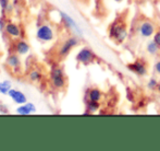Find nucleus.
Instances as JSON below:
<instances>
[{"label": "nucleus", "mask_w": 160, "mask_h": 151, "mask_svg": "<svg viewBox=\"0 0 160 151\" xmlns=\"http://www.w3.org/2000/svg\"><path fill=\"white\" fill-rule=\"evenodd\" d=\"M95 58H96L95 53L91 48L83 47L78 53V55H76V62L82 65H89L95 60Z\"/></svg>", "instance_id": "5"}, {"label": "nucleus", "mask_w": 160, "mask_h": 151, "mask_svg": "<svg viewBox=\"0 0 160 151\" xmlns=\"http://www.w3.org/2000/svg\"><path fill=\"white\" fill-rule=\"evenodd\" d=\"M36 38L39 42L42 43H49L53 40L55 38V31L52 26L49 24H42L36 30Z\"/></svg>", "instance_id": "3"}, {"label": "nucleus", "mask_w": 160, "mask_h": 151, "mask_svg": "<svg viewBox=\"0 0 160 151\" xmlns=\"http://www.w3.org/2000/svg\"><path fill=\"white\" fill-rule=\"evenodd\" d=\"M6 64H7V66H8L9 68L12 69L13 71L19 70L20 67H21V60H20L19 55H18L17 53L9 55V57L7 58Z\"/></svg>", "instance_id": "13"}, {"label": "nucleus", "mask_w": 160, "mask_h": 151, "mask_svg": "<svg viewBox=\"0 0 160 151\" xmlns=\"http://www.w3.org/2000/svg\"><path fill=\"white\" fill-rule=\"evenodd\" d=\"M59 15H60V18H61V21L63 22L64 25L67 26L68 29L73 31L78 36H80V37L83 36V30L81 29V26L76 23V21L71 15L68 14L67 12H63V11H59Z\"/></svg>", "instance_id": "4"}, {"label": "nucleus", "mask_w": 160, "mask_h": 151, "mask_svg": "<svg viewBox=\"0 0 160 151\" xmlns=\"http://www.w3.org/2000/svg\"><path fill=\"white\" fill-rule=\"evenodd\" d=\"M155 70H156V73L160 75V60L159 62H156V65H155Z\"/></svg>", "instance_id": "22"}, {"label": "nucleus", "mask_w": 160, "mask_h": 151, "mask_svg": "<svg viewBox=\"0 0 160 151\" xmlns=\"http://www.w3.org/2000/svg\"><path fill=\"white\" fill-rule=\"evenodd\" d=\"M157 90L160 92V83H158V87H157Z\"/></svg>", "instance_id": "23"}, {"label": "nucleus", "mask_w": 160, "mask_h": 151, "mask_svg": "<svg viewBox=\"0 0 160 151\" xmlns=\"http://www.w3.org/2000/svg\"><path fill=\"white\" fill-rule=\"evenodd\" d=\"M13 48H14V51L18 54V55L24 56V55H28V54L30 53L31 47H30V44H28L26 40H19L14 43Z\"/></svg>", "instance_id": "9"}, {"label": "nucleus", "mask_w": 160, "mask_h": 151, "mask_svg": "<svg viewBox=\"0 0 160 151\" xmlns=\"http://www.w3.org/2000/svg\"><path fill=\"white\" fill-rule=\"evenodd\" d=\"M4 32L7 33V35H9L12 38H19L21 36V29H20V26L15 23H11V22L7 23Z\"/></svg>", "instance_id": "12"}, {"label": "nucleus", "mask_w": 160, "mask_h": 151, "mask_svg": "<svg viewBox=\"0 0 160 151\" xmlns=\"http://www.w3.org/2000/svg\"><path fill=\"white\" fill-rule=\"evenodd\" d=\"M7 22L3 18H0V32H4V29H6Z\"/></svg>", "instance_id": "20"}, {"label": "nucleus", "mask_w": 160, "mask_h": 151, "mask_svg": "<svg viewBox=\"0 0 160 151\" xmlns=\"http://www.w3.org/2000/svg\"><path fill=\"white\" fill-rule=\"evenodd\" d=\"M100 107V104L99 102H95V101H87L86 104V109H87V113H95L99 110Z\"/></svg>", "instance_id": "17"}, {"label": "nucleus", "mask_w": 160, "mask_h": 151, "mask_svg": "<svg viewBox=\"0 0 160 151\" xmlns=\"http://www.w3.org/2000/svg\"><path fill=\"white\" fill-rule=\"evenodd\" d=\"M109 37L117 44L123 43L128 37L127 25L122 20H116L109 28Z\"/></svg>", "instance_id": "1"}, {"label": "nucleus", "mask_w": 160, "mask_h": 151, "mask_svg": "<svg viewBox=\"0 0 160 151\" xmlns=\"http://www.w3.org/2000/svg\"><path fill=\"white\" fill-rule=\"evenodd\" d=\"M50 83L55 89L62 90L67 84L64 71L60 67H52L50 70Z\"/></svg>", "instance_id": "2"}, {"label": "nucleus", "mask_w": 160, "mask_h": 151, "mask_svg": "<svg viewBox=\"0 0 160 151\" xmlns=\"http://www.w3.org/2000/svg\"><path fill=\"white\" fill-rule=\"evenodd\" d=\"M78 45V38L76 36H71L69 37L68 40H65L62 45L60 46V49H59V55L61 57H65L70 54V51L74 48L75 46Z\"/></svg>", "instance_id": "6"}, {"label": "nucleus", "mask_w": 160, "mask_h": 151, "mask_svg": "<svg viewBox=\"0 0 160 151\" xmlns=\"http://www.w3.org/2000/svg\"><path fill=\"white\" fill-rule=\"evenodd\" d=\"M159 48H160V47L156 44V42H155V40L149 42L147 44V46H146V49H147L148 54H150V55H156V54L158 53Z\"/></svg>", "instance_id": "18"}, {"label": "nucleus", "mask_w": 160, "mask_h": 151, "mask_svg": "<svg viewBox=\"0 0 160 151\" xmlns=\"http://www.w3.org/2000/svg\"><path fill=\"white\" fill-rule=\"evenodd\" d=\"M147 87L149 88V89L154 90V89H156V88L158 87V82H157V80H156V79L152 78L149 81H148V83H147Z\"/></svg>", "instance_id": "19"}, {"label": "nucleus", "mask_w": 160, "mask_h": 151, "mask_svg": "<svg viewBox=\"0 0 160 151\" xmlns=\"http://www.w3.org/2000/svg\"><path fill=\"white\" fill-rule=\"evenodd\" d=\"M8 96L18 105L24 104V103L28 102V96H26V94L23 93L22 91H20L19 89H14V88H12V89L9 91Z\"/></svg>", "instance_id": "7"}, {"label": "nucleus", "mask_w": 160, "mask_h": 151, "mask_svg": "<svg viewBox=\"0 0 160 151\" xmlns=\"http://www.w3.org/2000/svg\"><path fill=\"white\" fill-rule=\"evenodd\" d=\"M11 89H12V82L10 80L0 81V94L1 95H8Z\"/></svg>", "instance_id": "14"}, {"label": "nucleus", "mask_w": 160, "mask_h": 151, "mask_svg": "<svg viewBox=\"0 0 160 151\" xmlns=\"http://www.w3.org/2000/svg\"><path fill=\"white\" fill-rule=\"evenodd\" d=\"M28 79H30L32 82H40L42 79V75L39 70L33 69V70H31L30 73H28Z\"/></svg>", "instance_id": "16"}, {"label": "nucleus", "mask_w": 160, "mask_h": 151, "mask_svg": "<svg viewBox=\"0 0 160 151\" xmlns=\"http://www.w3.org/2000/svg\"><path fill=\"white\" fill-rule=\"evenodd\" d=\"M88 100L89 101H95V102H99L101 100V92L97 88H93L88 91Z\"/></svg>", "instance_id": "15"}, {"label": "nucleus", "mask_w": 160, "mask_h": 151, "mask_svg": "<svg viewBox=\"0 0 160 151\" xmlns=\"http://www.w3.org/2000/svg\"><path fill=\"white\" fill-rule=\"evenodd\" d=\"M154 40L156 42V44L160 47V31H159V32H157L156 34L154 35Z\"/></svg>", "instance_id": "21"}, {"label": "nucleus", "mask_w": 160, "mask_h": 151, "mask_svg": "<svg viewBox=\"0 0 160 151\" xmlns=\"http://www.w3.org/2000/svg\"><path fill=\"white\" fill-rule=\"evenodd\" d=\"M139 34L143 37H150L155 33V25L149 21H145L139 25Z\"/></svg>", "instance_id": "10"}, {"label": "nucleus", "mask_w": 160, "mask_h": 151, "mask_svg": "<svg viewBox=\"0 0 160 151\" xmlns=\"http://www.w3.org/2000/svg\"><path fill=\"white\" fill-rule=\"evenodd\" d=\"M15 112H17V114L22 115V116L31 115L36 112V106L34 103L26 102V103H24V104L19 105V106L17 107V110H15Z\"/></svg>", "instance_id": "11"}, {"label": "nucleus", "mask_w": 160, "mask_h": 151, "mask_svg": "<svg viewBox=\"0 0 160 151\" xmlns=\"http://www.w3.org/2000/svg\"><path fill=\"white\" fill-rule=\"evenodd\" d=\"M128 69L131 70L132 73H136L138 76H145L147 73V68H146V65L144 64L141 60H137L135 62L128 65Z\"/></svg>", "instance_id": "8"}, {"label": "nucleus", "mask_w": 160, "mask_h": 151, "mask_svg": "<svg viewBox=\"0 0 160 151\" xmlns=\"http://www.w3.org/2000/svg\"><path fill=\"white\" fill-rule=\"evenodd\" d=\"M113 1H116V2H121L122 0H113Z\"/></svg>", "instance_id": "24"}]
</instances>
